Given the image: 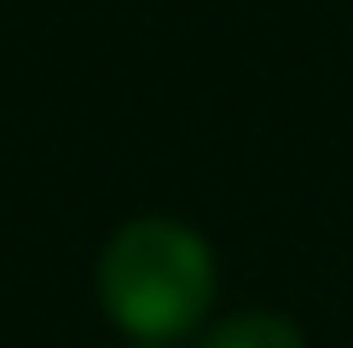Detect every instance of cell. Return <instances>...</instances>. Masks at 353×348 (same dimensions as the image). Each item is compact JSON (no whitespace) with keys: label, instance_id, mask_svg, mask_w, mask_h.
I'll use <instances>...</instances> for the list:
<instances>
[{"label":"cell","instance_id":"cell-1","mask_svg":"<svg viewBox=\"0 0 353 348\" xmlns=\"http://www.w3.org/2000/svg\"><path fill=\"white\" fill-rule=\"evenodd\" d=\"M110 319L139 342H174L197 325L214 290V267L197 232L174 221H134L110 238L99 267Z\"/></svg>","mask_w":353,"mask_h":348},{"label":"cell","instance_id":"cell-2","mask_svg":"<svg viewBox=\"0 0 353 348\" xmlns=\"http://www.w3.org/2000/svg\"><path fill=\"white\" fill-rule=\"evenodd\" d=\"M203 348H301V337L272 313H243V319H226L220 331H209Z\"/></svg>","mask_w":353,"mask_h":348}]
</instances>
